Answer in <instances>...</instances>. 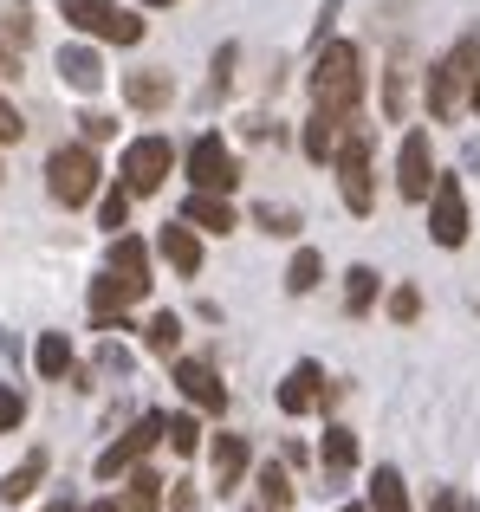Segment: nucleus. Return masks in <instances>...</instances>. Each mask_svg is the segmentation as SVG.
Wrapping results in <instances>:
<instances>
[{"instance_id": "1", "label": "nucleus", "mask_w": 480, "mask_h": 512, "mask_svg": "<svg viewBox=\"0 0 480 512\" xmlns=\"http://www.w3.org/2000/svg\"><path fill=\"white\" fill-rule=\"evenodd\" d=\"M150 292V247L137 234H111V260H104L98 286H91V318L111 325V312L124 318V305H137Z\"/></svg>"}, {"instance_id": "2", "label": "nucleus", "mask_w": 480, "mask_h": 512, "mask_svg": "<svg viewBox=\"0 0 480 512\" xmlns=\"http://www.w3.org/2000/svg\"><path fill=\"white\" fill-rule=\"evenodd\" d=\"M312 104H331V111H357V104H364V52H357L351 39H318Z\"/></svg>"}, {"instance_id": "3", "label": "nucleus", "mask_w": 480, "mask_h": 512, "mask_svg": "<svg viewBox=\"0 0 480 512\" xmlns=\"http://www.w3.org/2000/svg\"><path fill=\"white\" fill-rule=\"evenodd\" d=\"M474 78H480V39L468 33L429 65V111L442 117V124L461 117V111H474Z\"/></svg>"}, {"instance_id": "4", "label": "nucleus", "mask_w": 480, "mask_h": 512, "mask_svg": "<svg viewBox=\"0 0 480 512\" xmlns=\"http://www.w3.org/2000/svg\"><path fill=\"white\" fill-rule=\"evenodd\" d=\"M98 150L91 143H59V150L46 156V195L59 201V208H85L91 195H98Z\"/></svg>"}, {"instance_id": "5", "label": "nucleus", "mask_w": 480, "mask_h": 512, "mask_svg": "<svg viewBox=\"0 0 480 512\" xmlns=\"http://www.w3.org/2000/svg\"><path fill=\"white\" fill-rule=\"evenodd\" d=\"M59 20L78 26L85 39H104V46H137L143 39V13L117 7V0H59Z\"/></svg>"}, {"instance_id": "6", "label": "nucleus", "mask_w": 480, "mask_h": 512, "mask_svg": "<svg viewBox=\"0 0 480 512\" xmlns=\"http://www.w3.org/2000/svg\"><path fill=\"white\" fill-rule=\"evenodd\" d=\"M338 163V188H344V208L351 214H370L377 208V175H370V143H364V124L344 137V150L331 156Z\"/></svg>"}, {"instance_id": "7", "label": "nucleus", "mask_w": 480, "mask_h": 512, "mask_svg": "<svg viewBox=\"0 0 480 512\" xmlns=\"http://www.w3.org/2000/svg\"><path fill=\"white\" fill-rule=\"evenodd\" d=\"M429 234H435V247H461V240H468V195H461V175H435Z\"/></svg>"}, {"instance_id": "8", "label": "nucleus", "mask_w": 480, "mask_h": 512, "mask_svg": "<svg viewBox=\"0 0 480 512\" xmlns=\"http://www.w3.org/2000/svg\"><path fill=\"white\" fill-rule=\"evenodd\" d=\"M169 169H176L169 137H137L124 150V188H130V195H156V188L169 182Z\"/></svg>"}, {"instance_id": "9", "label": "nucleus", "mask_w": 480, "mask_h": 512, "mask_svg": "<svg viewBox=\"0 0 480 512\" xmlns=\"http://www.w3.org/2000/svg\"><path fill=\"white\" fill-rule=\"evenodd\" d=\"M163 435H169V415H143V422L130 428V435H117L111 448L98 454V480H124L130 467H137V461H143V454H150Z\"/></svg>"}, {"instance_id": "10", "label": "nucleus", "mask_w": 480, "mask_h": 512, "mask_svg": "<svg viewBox=\"0 0 480 512\" xmlns=\"http://www.w3.org/2000/svg\"><path fill=\"white\" fill-rule=\"evenodd\" d=\"M189 182L208 188V195H234V188H240L234 150H228L221 137H195V143H189Z\"/></svg>"}, {"instance_id": "11", "label": "nucleus", "mask_w": 480, "mask_h": 512, "mask_svg": "<svg viewBox=\"0 0 480 512\" xmlns=\"http://www.w3.org/2000/svg\"><path fill=\"white\" fill-rule=\"evenodd\" d=\"M357 130V111H331V104H312V117H305V156L312 163H331V156L344 150V137Z\"/></svg>"}, {"instance_id": "12", "label": "nucleus", "mask_w": 480, "mask_h": 512, "mask_svg": "<svg viewBox=\"0 0 480 512\" xmlns=\"http://www.w3.org/2000/svg\"><path fill=\"white\" fill-rule=\"evenodd\" d=\"M396 188H403V201H429V188H435V156L422 130H409L403 150H396Z\"/></svg>"}, {"instance_id": "13", "label": "nucleus", "mask_w": 480, "mask_h": 512, "mask_svg": "<svg viewBox=\"0 0 480 512\" xmlns=\"http://www.w3.org/2000/svg\"><path fill=\"white\" fill-rule=\"evenodd\" d=\"M325 402H331L325 370H318V363H292V376L279 383V409L286 415H312V409H325Z\"/></svg>"}, {"instance_id": "14", "label": "nucleus", "mask_w": 480, "mask_h": 512, "mask_svg": "<svg viewBox=\"0 0 480 512\" xmlns=\"http://www.w3.org/2000/svg\"><path fill=\"white\" fill-rule=\"evenodd\" d=\"M176 383H182V396H189L195 409H215V415L228 409V389H221V376L208 370V363H195V357L176 363Z\"/></svg>"}, {"instance_id": "15", "label": "nucleus", "mask_w": 480, "mask_h": 512, "mask_svg": "<svg viewBox=\"0 0 480 512\" xmlns=\"http://www.w3.org/2000/svg\"><path fill=\"white\" fill-rule=\"evenodd\" d=\"M156 247H163V260L176 266L182 279H195V273H202V240H195V227H189V221H169L163 234H156Z\"/></svg>"}, {"instance_id": "16", "label": "nucleus", "mask_w": 480, "mask_h": 512, "mask_svg": "<svg viewBox=\"0 0 480 512\" xmlns=\"http://www.w3.org/2000/svg\"><path fill=\"white\" fill-rule=\"evenodd\" d=\"M59 78H65L72 91H85V98H91V91L104 85V59H98L91 46H59Z\"/></svg>"}, {"instance_id": "17", "label": "nucleus", "mask_w": 480, "mask_h": 512, "mask_svg": "<svg viewBox=\"0 0 480 512\" xmlns=\"http://www.w3.org/2000/svg\"><path fill=\"white\" fill-rule=\"evenodd\" d=\"M182 221L202 227V234H228V227H234V208H228V195H208V188H195V195L182 201Z\"/></svg>"}, {"instance_id": "18", "label": "nucleus", "mask_w": 480, "mask_h": 512, "mask_svg": "<svg viewBox=\"0 0 480 512\" xmlns=\"http://www.w3.org/2000/svg\"><path fill=\"white\" fill-rule=\"evenodd\" d=\"M208 461H215V487H221V493H234V487H240V474H247V435H215Z\"/></svg>"}, {"instance_id": "19", "label": "nucleus", "mask_w": 480, "mask_h": 512, "mask_svg": "<svg viewBox=\"0 0 480 512\" xmlns=\"http://www.w3.org/2000/svg\"><path fill=\"white\" fill-rule=\"evenodd\" d=\"M46 448H33V454H26V461L20 467H13V474L7 480H0V500H7V506H20V500H33V487H39V480H46Z\"/></svg>"}, {"instance_id": "20", "label": "nucleus", "mask_w": 480, "mask_h": 512, "mask_svg": "<svg viewBox=\"0 0 480 512\" xmlns=\"http://www.w3.org/2000/svg\"><path fill=\"white\" fill-rule=\"evenodd\" d=\"M124 98L137 104V111H163V104L176 98V85H169V72H130L124 78Z\"/></svg>"}, {"instance_id": "21", "label": "nucleus", "mask_w": 480, "mask_h": 512, "mask_svg": "<svg viewBox=\"0 0 480 512\" xmlns=\"http://www.w3.org/2000/svg\"><path fill=\"white\" fill-rule=\"evenodd\" d=\"M124 506H130V512H163V480H156L143 461L124 474Z\"/></svg>"}, {"instance_id": "22", "label": "nucleus", "mask_w": 480, "mask_h": 512, "mask_svg": "<svg viewBox=\"0 0 480 512\" xmlns=\"http://www.w3.org/2000/svg\"><path fill=\"white\" fill-rule=\"evenodd\" d=\"M370 512H409V487L396 467H377V480H370Z\"/></svg>"}, {"instance_id": "23", "label": "nucleus", "mask_w": 480, "mask_h": 512, "mask_svg": "<svg viewBox=\"0 0 480 512\" xmlns=\"http://www.w3.org/2000/svg\"><path fill=\"white\" fill-rule=\"evenodd\" d=\"M318 467H331V474L357 467V435H351V428H325V441H318Z\"/></svg>"}, {"instance_id": "24", "label": "nucleus", "mask_w": 480, "mask_h": 512, "mask_svg": "<svg viewBox=\"0 0 480 512\" xmlns=\"http://www.w3.org/2000/svg\"><path fill=\"white\" fill-rule=\"evenodd\" d=\"M370 305H377V273H370V266H351V273H344V312L364 318Z\"/></svg>"}, {"instance_id": "25", "label": "nucleus", "mask_w": 480, "mask_h": 512, "mask_svg": "<svg viewBox=\"0 0 480 512\" xmlns=\"http://www.w3.org/2000/svg\"><path fill=\"white\" fill-rule=\"evenodd\" d=\"M253 487H260V506H273V512H286V506H292V493H299V487L286 480V467H273V461L253 474Z\"/></svg>"}, {"instance_id": "26", "label": "nucleus", "mask_w": 480, "mask_h": 512, "mask_svg": "<svg viewBox=\"0 0 480 512\" xmlns=\"http://www.w3.org/2000/svg\"><path fill=\"white\" fill-rule=\"evenodd\" d=\"M33 363H39V376H72V344H65L59 331H46V338L33 344Z\"/></svg>"}, {"instance_id": "27", "label": "nucleus", "mask_w": 480, "mask_h": 512, "mask_svg": "<svg viewBox=\"0 0 480 512\" xmlns=\"http://www.w3.org/2000/svg\"><path fill=\"white\" fill-rule=\"evenodd\" d=\"M253 221H260V234H273V240H292V234H299V208H286V201H260V208H253Z\"/></svg>"}, {"instance_id": "28", "label": "nucleus", "mask_w": 480, "mask_h": 512, "mask_svg": "<svg viewBox=\"0 0 480 512\" xmlns=\"http://www.w3.org/2000/svg\"><path fill=\"white\" fill-rule=\"evenodd\" d=\"M318 273H325V260H318L312 247H299V253H292V266H286V292H299V299H305V292L318 286Z\"/></svg>"}, {"instance_id": "29", "label": "nucleus", "mask_w": 480, "mask_h": 512, "mask_svg": "<svg viewBox=\"0 0 480 512\" xmlns=\"http://www.w3.org/2000/svg\"><path fill=\"white\" fill-rule=\"evenodd\" d=\"M143 344H150L156 357H169V350L182 344V318H176V312H156L150 325H143Z\"/></svg>"}, {"instance_id": "30", "label": "nucleus", "mask_w": 480, "mask_h": 512, "mask_svg": "<svg viewBox=\"0 0 480 512\" xmlns=\"http://www.w3.org/2000/svg\"><path fill=\"white\" fill-rule=\"evenodd\" d=\"M98 221L111 227V234H117V227H130V188H111V195L98 201Z\"/></svg>"}, {"instance_id": "31", "label": "nucleus", "mask_w": 480, "mask_h": 512, "mask_svg": "<svg viewBox=\"0 0 480 512\" xmlns=\"http://www.w3.org/2000/svg\"><path fill=\"white\" fill-rule=\"evenodd\" d=\"M169 448H176V454H195V441H202V428H195V415H169Z\"/></svg>"}, {"instance_id": "32", "label": "nucleus", "mask_w": 480, "mask_h": 512, "mask_svg": "<svg viewBox=\"0 0 480 512\" xmlns=\"http://www.w3.org/2000/svg\"><path fill=\"white\" fill-rule=\"evenodd\" d=\"M390 318H396V325H416V318H422V292L416 286H396L390 292Z\"/></svg>"}, {"instance_id": "33", "label": "nucleus", "mask_w": 480, "mask_h": 512, "mask_svg": "<svg viewBox=\"0 0 480 512\" xmlns=\"http://www.w3.org/2000/svg\"><path fill=\"white\" fill-rule=\"evenodd\" d=\"M20 422H26V396L20 389H0V435H13Z\"/></svg>"}, {"instance_id": "34", "label": "nucleus", "mask_w": 480, "mask_h": 512, "mask_svg": "<svg viewBox=\"0 0 480 512\" xmlns=\"http://www.w3.org/2000/svg\"><path fill=\"white\" fill-rule=\"evenodd\" d=\"M234 59H240V46H221V52H215V65H208L215 78H208V91H228V85H234Z\"/></svg>"}, {"instance_id": "35", "label": "nucleus", "mask_w": 480, "mask_h": 512, "mask_svg": "<svg viewBox=\"0 0 480 512\" xmlns=\"http://www.w3.org/2000/svg\"><path fill=\"white\" fill-rule=\"evenodd\" d=\"M78 130H85V143H111V137H117V117L85 111V117H78Z\"/></svg>"}, {"instance_id": "36", "label": "nucleus", "mask_w": 480, "mask_h": 512, "mask_svg": "<svg viewBox=\"0 0 480 512\" xmlns=\"http://www.w3.org/2000/svg\"><path fill=\"white\" fill-rule=\"evenodd\" d=\"M20 137H26V117L13 111L7 98H0V143H20Z\"/></svg>"}, {"instance_id": "37", "label": "nucleus", "mask_w": 480, "mask_h": 512, "mask_svg": "<svg viewBox=\"0 0 480 512\" xmlns=\"http://www.w3.org/2000/svg\"><path fill=\"white\" fill-rule=\"evenodd\" d=\"M403 98H409V72L396 65V72H390V117H403Z\"/></svg>"}, {"instance_id": "38", "label": "nucleus", "mask_w": 480, "mask_h": 512, "mask_svg": "<svg viewBox=\"0 0 480 512\" xmlns=\"http://www.w3.org/2000/svg\"><path fill=\"white\" fill-rule=\"evenodd\" d=\"M98 363H104V370H130V357H124L117 344H104V350H98Z\"/></svg>"}, {"instance_id": "39", "label": "nucleus", "mask_w": 480, "mask_h": 512, "mask_svg": "<svg viewBox=\"0 0 480 512\" xmlns=\"http://www.w3.org/2000/svg\"><path fill=\"white\" fill-rule=\"evenodd\" d=\"M189 506H195V493H189V487H176V493L163 500V512H189Z\"/></svg>"}, {"instance_id": "40", "label": "nucleus", "mask_w": 480, "mask_h": 512, "mask_svg": "<svg viewBox=\"0 0 480 512\" xmlns=\"http://www.w3.org/2000/svg\"><path fill=\"white\" fill-rule=\"evenodd\" d=\"M455 500H461V493H455V487H442V493L429 500V512H455Z\"/></svg>"}, {"instance_id": "41", "label": "nucleus", "mask_w": 480, "mask_h": 512, "mask_svg": "<svg viewBox=\"0 0 480 512\" xmlns=\"http://www.w3.org/2000/svg\"><path fill=\"white\" fill-rule=\"evenodd\" d=\"M78 512H130V506H117V500H91V506H78Z\"/></svg>"}, {"instance_id": "42", "label": "nucleus", "mask_w": 480, "mask_h": 512, "mask_svg": "<svg viewBox=\"0 0 480 512\" xmlns=\"http://www.w3.org/2000/svg\"><path fill=\"white\" fill-rule=\"evenodd\" d=\"M39 512H78V506H72V493H59V500H52V506H39Z\"/></svg>"}, {"instance_id": "43", "label": "nucleus", "mask_w": 480, "mask_h": 512, "mask_svg": "<svg viewBox=\"0 0 480 512\" xmlns=\"http://www.w3.org/2000/svg\"><path fill=\"white\" fill-rule=\"evenodd\" d=\"M0 72H20V65H13V52H7V46H0Z\"/></svg>"}, {"instance_id": "44", "label": "nucleus", "mask_w": 480, "mask_h": 512, "mask_svg": "<svg viewBox=\"0 0 480 512\" xmlns=\"http://www.w3.org/2000/svg\"><path fill=\"white\" fill-rule=\"evenodd\" d=\"M455 512H480V506H474V500H468V493H461V500H455Z\"/></svg>"}, {"instance_id": "45", "label": "nucleus", "mask_w": 480, "mask_h": 512, "mask_svg": "<svg viewBox=\"0 0 480 512\" xmlns=\"http://www.w3.org/2000/svg\"><path fill=\"white\" fill-rule=\"evenodd\" d=\"M468 169H480V143H468Z\"/></svg>"}, {"instance_id": "46", "label": "nucleus", "mask_w": 480, "mask_h": 512, "mask_svg": "<svg viewBox=\"0 0 480 512\" xmlns=\"http://www.w3.org/2000/svg\"><path fill=\"white\" fill-rule=\"evenodd\" d=\"M143 7H176V0H143Z\"/></svg>"}, {"instance_id": "47", "label": "nucleus", "mask_w": 480, "mask_h": 512, "mask_svg": "<svg viewBox=\"0 0 480 512\" xmlns=\"http://www.w3.org/2000/svg\"><path fill=\"white\" fill-rule=\"evenodd\" d=\"M474 111H480V78H474Z\"/></svg>"}, {"instance_id": "48", "label": "nucleus", "mask_w": 480, "mask_h": 512, "mask_svg": "<svg viewBox=\"0 0 480 512\" xmlns=\"http://www.w3.org/2000/svg\"><path fill=\"white\" fill-rule=\"evenodd\" d=\"M344 512H370V506H344Z\"/></svg>"}, {"instance_id": "49", "label": "nucleus", "mask_w": 480, "mask_h": 512, "mask_svg": "<svg viewBox=\"0 0 480 512\" xmlns=\"http://www.w3.org/2000/svg\"><path fill=\"white\" fill-rule=\"evenodd\" d=\"M253 512H273V506H253Z\"/></svg>"}, {"instance_id": "50", "label": "nucleus", "mask_w": 480, "mask_h": 512, "mask_svg": "<svg viewBox=\"0 0 480 512\" xmlns=\"http://www.w3.org/2000/svg\"><path fill=\"white\" fill-rule=\"evenodd\" d=\"M0 182H7V169H0Z\"/></svg>"}]
</instances>
